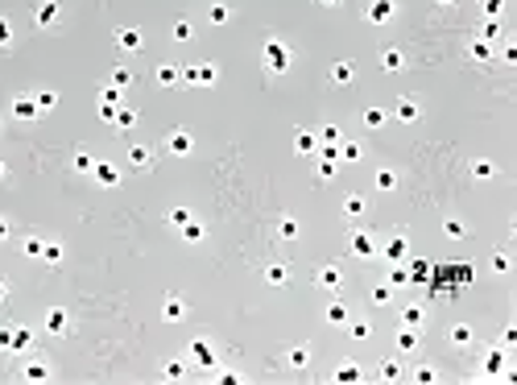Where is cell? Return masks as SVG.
<instances>
[{
  "label": "cell",
  "mask_w": 517,
  "mask_h": 385,
  "mask_svg": "<svg viewBox=\"0 0 517 385\" xmlns=\"http://www.w3.org/2000/svg\"><path fill=\"white\" fill-rule=\"evenodd\" d=\"M54 17H58V9H54V5H46V9H42V13H38V21H42V25H46V21H54Z\"/></svg>",
  "instance_id": "3957f363"
},
{
  "label": "cell",
  "mask_w": 517,
  "mask_h": 385,
  "mask_svg": "<svg viewBox=\"0 0 517 385\" xmlns=\"http://www.w3.org/2000/svg\"><path fill=\"white\" fill-rule=\"evenodd\" d=\"M389 13H393V5H389V0H376V5L368 9V17H372V21H385Z\"/></svg>",
  "instance_id": "7a4b0ae2"
},
{
  "label": "cell",
  "mask_w": 517,
  "mask_h": 385,
  "mask_svg": "<svg viewBox=\"0 0 517 385\" xmlns=\"http://www.w3.org/2000/svg\"><path fill=\"white\" fill-rule=\"evenodd\" d=\"M323 5H335V0H323Z\"/></svg>",
  "instance_id": "8992f818"
},
{
  "label": "cell",
  "mask_w": 517,
  "mask_h": 385,
  "mask_svg": "<svg viewBox=\"0 0 517 385\" xmlns=\"http://www.w3.org/2000/svg\"><path fill=\"white\" fill-rule=\"evenodd\" d=\"M0 236H5V224H0Z\"/></svg>",
  "instance_id": "52a82bcc"
},
{
  "label": "cell",
  "mask_w": 517,
  "mask_h": 385,
  "mask_svg": "<svg viewBox=\"0 0 517 385\" xmlns=\"http://www.w3.org/2000/svg\"><path fill=\"white\" fill-rule=\"evenodd\" d=\"M0 298H5V286H0Z\"/></svg>",
  "instance_id": "ba28073f"
},
{
  "label": "cell",
  "mask_w": 517,
  "mask_h": 385,
  "mask_svg": "<svg viewBox=\"0 0 517 385\" xmlns=\"http://www.w3.org/2000/svg\"><path fill=\"white\" fill-rule=\"evenodd\" d=\"M385 62H389V71H398V66H402V54H398V50H389Z\"/></svg>",
  "instance_id": "277c9868"
},
{
  "label": "cell",
  "mask_w": 517,
  "mask_h": 385,
  "mask_svg": "<svg viewBox=\"0 0 517 385\" xmlns=\"http://www.w3.org/2000/svg\"><path fill=\"white\" fill-rule=\"evenodd\" d=\"M0 42H9V25L5 21H0Z\"/></svg>",
  "instance_id": "5b68a950"
},
{
  "label": "cell",
  "mask_w": 517,
  "mask_h": 385,
  "mask_svg": "<svg viewBox=\"0 0 517 385\" xmlns=\"http://www.w3.org/2000/svg\"><path fill=\"white\" fill-rule=\"evenodd\" d=\"M269 62H273V71H286V62H290V54L282 46H269Z\"/></svg>",
  "instance_id": "6da1fadb"
}]
</instances>
